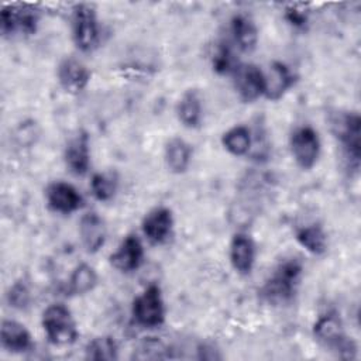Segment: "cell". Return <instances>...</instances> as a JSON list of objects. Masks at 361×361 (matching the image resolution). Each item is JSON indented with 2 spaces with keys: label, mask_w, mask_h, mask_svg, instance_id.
<instances>
[{
  "label": "cell",
  "mask_w": 361,
  "mask_h": 361,
  "mask_svg": "<svg viewBox=\"0 0 361 361\" xmlns=\"http://www.w3.org/2000/svg\"><path fill=\"white\" fill-rule=\"evenodd\" d=\"M45 202L48 209L58 214H72L85 203L80 192L65 180H54L47 185Z\"/></svg>",
  "instance_id": "cell-10"
},
{
  "label": "cell",
  "mask_w": 361,
  "mask_h": 361,
  "mask_svg": "<svg viewBox=\"0 0 361 361\" xmlns=\"http://www.w3.org/2000/svg\"><path fill=\"white\" fill-rule=\"evenodd\" d=\"M71 35L78 51L93 52L100 42V25L93 6L80 3L71 13Z\"/></svg>",
  "instance_id": "cell-5"
},
{
  "label": "cell",
  "mask_w": 361,
  "mask_h": 361,
  "mask_svg": "<svg viewBox=\"0 0 361 361\" xmlns=\"http://www.w3.org/2000/svg\"><path fill=\"white\" fill-rule=\"evenodd\" d=\"M331 131L340 142L345 168L358 172L361 162V117L357 111L338 113L331 118Z\"/></svg>",
  "instance_id": "cell-3"
},
{
  "label": "cell",
  "mask_w": 361,
  "mask_h": 361,
  "mask_svg": "<svg viewBox=\"0 0 361 361\" xmlns=\"http://www.w3.org/2000/svg\"><path fill=\"white\" fill-rule=\"evenodd\" d=\"M255 258L257 247L252 237L244 231L234 233L228 245V259L233 269L238 275L247 276L254 269Z\"/></svg>",
  "instance_id": "cell-16"
},
{
  "label": "cell",
  "mask_w": 361,
  "mask_h": 361,
  "mask_svg": "<svg viewBox=\"0 0 361 361\" xmlns=\"http://www.w3.org/2000/svg\"><path fill=\"white\" fill-rule=\"evenodd\" d=\"M85 358L93 361H113L118 358V344L111 336H99L85 345Z\"/></svg>",
  "instance_id": "cell-26"
},
{
  "label": "cell",
  "mask_w": 361,
  "mask_h": 361,
  "mask_svg": "<svg viewBox=\"0 0 361 361\" xmlns=\"http://www.w3.org/2000/svg\"><path fill=\"white\" fill-rule=\"evenodd\" d=\"M289 149L295 164L310 171L319 161L322 141L319 133L312 126H299L289 135Z\"/></svg>",
  "instance_id": "cell-7"
},
{
  "label": "cell",
  "mask_w": 361,
  "mask_h": 361,
  "mask_svg": "<svg viewBox=\"0 0 361 361\" xmlns=\"http://www.w3.org/2000/svg\"><path fill=\"white\" fill-rule=\"evenodd\" d=\"M230 34L234 47L244 52H252L259 41V31L255 21L244 13H237L230 18Z\"/></svg>",
  "instance_id": "cell-18"
},
{
  "label": "cell",
  "mask_w": 361,
  "mask_h": 361,
  "mask_svg": "<svg viewBox=\"0 0 361 361\" xmlns=\"http://www.w3.org/2000/svg\"><path fill=\"white\" fill-rule=\"evenodd\" d=\"M78 234L80 244L87 254L99 252L107 240V226L104 219L96 212H87L82 214Z\"/></svg>",
  "instance_id": "cell-17"
},
{
  "label": "cell",
  "mask_w": 361,
  "mask_h": 361,
  "mask_svg": "<svg viewBox=\"0 0 361 361\" xmlns=\"http://www.w3.org/2000/svg\"><path fill=\"white\" fill-rule=\"evenodd\" d=\"M90 137L86 130H78L65 144L63 162L75 176H85L90 169Z\"/></svg>",
  "instance_id": "cell-12"
},
{
  "label": "cell",
  "mask_w": 361,
  "mask_h": 361,
  "mask_svg": "<svg viewBox=\"0 0 361 361\" xmlns=\"http://www.w3.org/2000/svg\"><path fill=\"white\" fill-rule=\"evenodd\" d=\"M173 213L166 206H157L151 209L141 220L142 234L154 245L165 244L173 233Z\"/></svg>",
  "instance_id": "cell-14"
},
{
  "label": "cell",
  "mask_w": 361,
  "mask_h": 361,
  "mask_svg": "<svg viewBox=\"0 0 361 361\" xmlns=\"http://www.w3.org/2000/svg\"><path fill=\"white\" fill-rule=\"evenodd\" d=\"M193 157L192 145L180 138L172 137L165 142L164 147V162L168 171L173 175H182L188 172Z\"/></svg>",
  "instance_id": "cell-21"
},
{
  "label": "cell",
  "mask_w": 361,
  "mask_h": 361,
  "mask_svg": "<svg viewBox=\"0 0 361 361\" xmlns=\"http://www.w3.org/2000/svg\"><path fill=\"white\" fill-rule=\"evenodd\" d=\"M309 14H310L309 4H303V3L288 4L283 8L285 21L296 30H306L309 24Z\"/></svg>",
  "instance_id": "cell-30"
},
{
  "label": "cell",
  "mask_w": 361,
  "mask_h": 361,
  "mask_svg": "<svg viewBox=\"0 0 361 361\" xmlns=\"http://www.w3.org/2000/svg\"><path fill=\"white\" fill-rule=\"evenodd\" d=\"M210 63L214 73L220 76H231V73L235 71L240 62L235 58L231 44L221 39L216 42L213 47V51L210 55Z\"/></svg>",
  "instance_id": "cell-25"
},
{
  "label": "cell",
  "mask_w": 361,
  "mask_h": 361,
  "mask_svg": "<svg viewBox=\"0 0 361 361\" xmlns=\"http://www.w3.org/2000/svg\"><path fill=\"white\" fill-rule=\"evenodd\" d=\"M0 343L3 350L11 354H23L34 347L32 336L28 329L13 319H3L0 326Z\"/></svg>",
  "instance_id": "cell-19"
},
{
  "label": "cell",
  "mask_w": 361,
  "mask_h": 361,
  "mask_svg": "<svg viewBox=\"0 0 361 361\" xmlns=\"http://www.w3.org/2000/svg\"><path fill=\"white\" fill-rule=\"evenodd\" d=\"M90 69L78 58L66 56L56 68V80L61 89L68 94H80L90 83Z\"/></svg>",
  "instance_id": "cell-11"
},
{
  "label": "cell",
  "mask_w": 361,
  "mask_h": 361,
  "mask_svg": "<svg viewBox=\"0 0 361 361\" xmlns=\"http://www.w3.org/2000/svg\"><path fill=\"white\" fill-rule=\"evenodd\" d=\"M39 13L31 4H6L0 11V32L3 37L37 32Z\"/></svg>",
  "instance_id": "cell-8"
},
{
  "label": "cell",
  "mask_w": 361,
  "mask_h": 361,
  "mask_svg": "<svg viewBox=\"0 0 361 361\" xmlns=\"http://www.w3.org/2000/svg\"><path fill=\"white\" fill-rule=\"evenodd\" d=\"M41 326L48 343L56 347L71 345L79 337L73 314L63 303H52L47 306L41 316Z\"/></svg>",
  "instance_id": "cell-4"
},
{
  "label": "cell",
  "mask_w": 361,
  "mask_h": 361,
  "mask_svg": "<svg viewBox=\"0 0 361 361\" xmlns=\"http://www.w3.org/2000/svg\"><path fill=\"white\" fill-rule=\"evenodd\" d=\"M178 121L189 130H197L203 121V102L197 89H188L179 97L175 107Z\"/></svg>",
  "instance_id": "cell-20"
},
{
  "label": "cell",
  "mask_w": 361,
  "mask_h": 361,
  "mask_svg": "<svg viewBox=\"0 0 361 361\" xmlns=\"http://www.w3.org/2000/svg\"><path fill=\"white\" fill-rule=\"evenodd\" d=\"M118 189V178L114 172H96L90 178V193L102 203L114 199Z\"/></svg>",
  "instance_id": "cell-27"
},
{
  "label": "cell",
  "mask_w": 361,
  "mask_h": 361,
  "mask_svg": "<svg viewBox=\"0 0 361 361\" xmlns=\"http://www.w3.org/2000/svg\"><path fill=\"white\" fill-rule=\"evenodd\" d=\"M31 289L24 279L14 281L6 292L7 305L16 310H27L31 305Z\"/></svg>",
  "instance_id": "cell-28"
},
{
  "label": "cell",
  "mask_w": 361,
  "mask_h": 361,
  "mask_svg": "<svg viewBox=\"0 0 361 361\" xmlns=\"http://www.w3.org/2000/svg\"><path fill=\"white\" fill-rule=\"evenodd\" d=\"M303 274V264L298 258L281 261L261 285L259 298L272 306L288 305L293 300Z\"/></svg>",
  "instance_id": "cell-1"
},
{
  "label": "cell",
  "mask_w": 361,
  "mask_h": 361,
  "mask_svg": "<svg viewBox=\"0 0 361 361\" xmlns=\"http://www.w3.org/2000/svg\"><path fill=\"white\" fill-rule=\"evenodd\" d=\"M223 148L233 157H245L251 151L252 131L248 126L237 124L221 134Z\"/></svg>",
  "instance_id": "cell-24"
},
{
  "label": "cell",
  "mask_w": 361,
  "mask_h": 361,
  "mask_svg": "<svg viewBox=\"0 0 361 361\" xmlns=\"http://www.w3.org/2000/svg\"><path fill=\"white\" fill-rule=\"evenodd\" d=\"M131 316L135 324L144 329H157L165 323L166 307L162 289L157 283H149L131 303Z\"/></svg>",
  "instance_id": "cell-6"
},
{
  "label": "cell",
  "mask_w": 361,
  "mask_h": 361,
  "mask_svg": "<svg viewBox=\"0 0 361 361\" xmlns=\"http://www.w3.org/2000/svg\"><path fill=\"white\" fill-rule=\"evenodd\" d=\"M296 243L305 248L309 254L320 257L326 254L329 247L327 233L319 223H307L295 228Z\"/></svg>",
  "instance_id": "cell-22"
},
{
  "label": "cell",
  "mask_w": 361,
  "mask_h": 361,
  "mask_svg": "<svg viewBox=\"0 0 361 361\" xmlns=\"http://www.w3.org/2000/svg\"><path fill=\"white\" fill-rule=\"evenodd\" d=\"M298 82V75L282 61H272L264 71V97L271 102L281 100Z\"/></svg>",
  "instance_id": "cell-13"
},
{
  "label": "cell",
  "mask_w": 361,
  "mask_h": 361,
  "mask_svg": "<svg viewBox=\"0 0 361 361\" xmlns=\"http://www.w3.org/2000/svg\"><path fill=\"white\" fill-rule=\"evenodd\" d=\"M97 283L99 275L96 269L87 262H80L72 269L68 278L66 292L71 296H83L94 290Z\"/></svg>",
  "instance_id": "cell-23"
},
{
  "label": "cell",
  "mask_w": 361,
  "mask_h": 361,
  "mask_svg": "<svg viewBox=\"0 0 361 361\" xmlns=\"http://www.w3.org/2000/svg\"><path fill=\"white\" fill-rule=\"evenodd\" d=\"M314 340L331 351L336 357L343 360H353L357 357L355 341L345 334L341 317L334 310H327L317 316L312 327Z\"/></svg>",
  "instance_id": "cell-2"
},
{
  "label": "cell",
  "mask_w": 361,
  "mask_h": 361,
  "mask_svg": "<svg viewBox=\"0 0 361 361\" xmlns=\"http://www.w3.org/2000/svg\"><path fill=\"white\" fill-rule=\"evenodd\" d=\"M233 87L243 103H254L264 97V71L255 63H238L231 73Z\"/></svg>",
  "instance_id": "cell-9"
},
{
  "label": "cell",
  "mask_w": 361,
  "mask_h": 361,
  "mask_svg": "<svg viewBox=\"0 0 361 361\" xmlns=\"http://www.w3.org/2000/svg\"><path fill=\"white\" fill-rule=\"evenodd\" d=\"M135 358L140 360H157V358H173L169 347L162 343L159 338L157 337H148L145 338L137 350V354H134Z\"/></svg>",
  "instance_id": "cell-29"
},
{
  "label": "cell",
  "mask_w": 361,
  "mask_h": 361,
  "mask_svg": "<svg viewBox=\"0 0 361 361\" xmlns=\"http://www.w3.org/2000/svg\"><path fill=\"white\" fill-rule=\"evenodd\" d=\"M144 245L137 234H127L109 257L110 265L121 274L137 271L144 262Z\"/></svg>",
  "instance_id": "cell-15"
}]
</instances>
